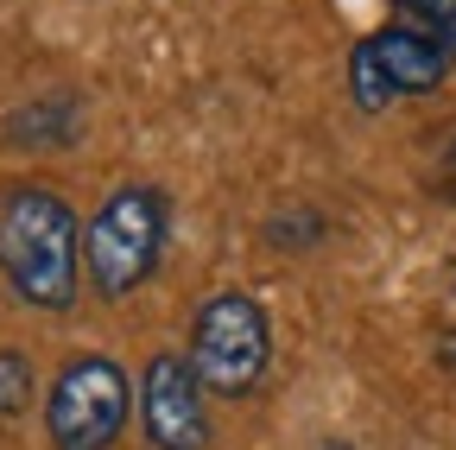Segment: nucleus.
<instances>
[{
    "mask_svg": "<svg viewBox=\"0 0 456 450\" xmlns=\"http://www.w3.org/2000/svg\"><path fill=\"white\" fill-rule=\"evenodd\" d=\"M171 241V203L159 184H121L95 203V216L83 222V279L89 292L121 305L134 299L146 279L159 273Z\"/></svg>",
    "mask_w": 456,
    "mask_h": 450,
    "instance_id": "nucleus-2",
    "label": "nucleus"
},
{
    "mask_svg": "<svg viewBox=\"0 0 456 450\" xmlns=\"http://www.w3.org/2000/svg\"><path fill=\"white\" fill-rule=\"evenodd\" d=\"M450 58H456L450 38H437L412 20H387L380 32L355 38V51H349V102L362 115H387V108L406 102V95L444 89Z\"/></svg>",
    "mask_w": 456,
    "mask_h": 450,
    "instance_id": "nucleus-5",
    "label": "nucleus"
},
{
    "mask_svg": "<svg viewBox=\"0 0 456 450\" xmlns=\"http://www.w3.org/2000/svg\"><path fill=\"white\" fill-rule=\"evenodd\" d=\"M393 7H399V20H412V26L456 45V0H393Z\"/></svg>",
    "mask_w": 456,
    "mask_h": 450,
    "instance_id": "nucleus-8",
    "label": "nucleus"
},
{
    "mask_svg": "<svg viewBox=\"0 0 456 450\" xmlns=\"http://www.w3.org/2000/svg\"><path fill=\"white\" fill-rule=\"evenodd\" d=\"M317 450H355V444H342V438H323V444H317Z\"/></svg>",
    "mask_w": 456,
    "mask_h": 450,
    "instance_id": "nucleus-10",
    "label": "nucleus"
},
{
    "mask_svg": "<svg viewBox=\"0 0 456 450\" xmlns=\"http://www.w3.org/2000/svg\"><path fill=\"white\" fill-rule=\"evenodd\" d=\"M0 279L32 311H70L83 292V216L51 184L0 197Z\"/></svg>",
    "mask_w": 456,
    "mask_h": 450,
    "instance_id": "nucleus-1",
    "label": "nucleus"
},
{
    "mask_svg": "<svg viewBox=\"0 0 456 450\" xmlns=\"http://www.w3.org/2000/svg\"><path fill=\"white\" fill-rule=\"evenodd\" d=\"M140 438L146 450H209V387L191 356L159 349L140 368Z\"/></svg>",
    "mask_w": 456,
    "mask_h": 450,
    "instance_id": "nucleus-6",
    "label": "nucleus"
},
{
    "mask_svg": "<svg viewBox=\"0 0 456 450\" xmlns=\"http://www.w3.org/2000/svg\"><path fill=\"white\" fill-rule=\"evenodd\" d=\"M191 368L216 400H248L273 368V317L254 292L222 286L191 311Z\"/></svg>",
    "mask_w": 456,
    "mask_h": 450,
    "instance_id": "nucleus-3",
    "label": "nucleus"
},
{
    "mask_svg": "<svg viewBox=\"0 0 456 450\" xmlns=\"http://www.w3.org/2000/svg\"><path fill=\"white\" fill-rule=\"evenodd\" d=\"M134 400L140 393H134L127 368L114 356H102V349L70 356L51 374V393H45V438H51V450H114L121 431H127Z\"/></svg>",
    "mask_w": 456,
    "mask_h": 450,
    "instance_id": "nucleus-4",
    "label": "nucleus"
},
{
    "mask_svg": "<svg viewBox=\"0 0 456 450\" xmlns=\"http://www.w3.org/2000/svg\"><path fill=\"white\" fill-rule=\"evenodd\" d=\"M437 362L456 374V330H444V336H437Z\"/></svg>",
    "mask_w": 456,
    "mask_h": 450,
    "instance_id": "nucleus-9",
    "label": "nucleus"
},
{
    "mask_svg": "<svg viewBox=\"0 0 456 450\" xmlns=\"http://www.w3.org/2000/svg\"><path fill=\"white\" fill-rule=\"evenodd\" d=\"M32 406V356L0 349V419H20Z\"/></svg>",
    "mask_w": 456,
    "mask_h": 450,
    "instance_id": "nucleus-7",
    "label": "nucleus"
}]
</instances>
